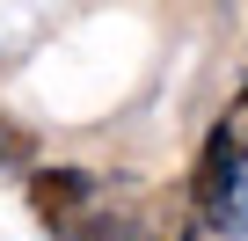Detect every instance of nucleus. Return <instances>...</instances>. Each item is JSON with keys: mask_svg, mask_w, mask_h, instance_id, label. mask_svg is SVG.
<instances>
[{"mask_svg": "<svg viewBox=\"0 0 248 241\" xmlns=\"http://www.w3.org/2000/svg\"><path fill=\"white\" fill-rule=\"evenodd\" d=\"M183 197H190V219H197V234H241L248 226V190H241V161L204 132V146H197V168H190V183H183Z\"/></svg>", "mask_w": 248, "mask_h": 241, "instance_id": "obj_1", "label": "nucleus"}, {"mask_svg": "<svg viewBox=\"0 0 248 241\" xmlns=\"http://www.w3.org/2000/svg\"><path fill=\"white\" fill-rule=\"evenodd\" d=\"M22 205H30V219L59 241V234H73L88 212H102L109 190H102L95 168H30V176H22Z\"/></svg>", "mask_w": 248, "mask_h": 241, "instance_id": "obj_2", "label": "nucleus"}, {"mask_svg": "<svg viewBox=\"0 0 248 241\" xmlns=\"http://www.w3.org/2000/svg\"><path fill=\"white\" fill-rule=\"evenodd\" d=\"M212 139H219V146H226V154H233V161L248 168V80H241V88H233V102L219 110V125H212Z\"/></svg>", "mask_w": 248, "mask_h": 241, "instance_id": "obj_3", "label": "nucleus"}, {"mask_svg": "<svg viewBox=\"0 0 248 241\" xmlns=\"http://www.w3.org/2000/svg\"><path fill=\"white\" fill-rule=\"evenodd\" d=\"M30 154H37V132H30V125H15V117L0 110V176L30 168Z\"/></svg>", "mask_w": 248, "mask_h": 241, "instance_id": "obj_4", "label": "nucleus"}]
</instances>
